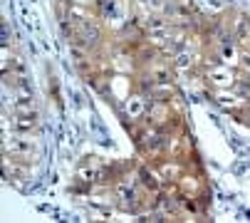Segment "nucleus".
<instances>
[{"instance_id":"nucleus-1","label":"nucleus","mask_w":250,"mask_h":223,"mask_svg":"<svg viewBox=\"0 0 250 223\" xmlns=\"http://www.w3.org/2000/svg\"><path fill=\"white\" fill-rule=\"evenodd\" d=\"M3 149H5V154L13 156L15 161H25V164H32V161H38V149L32 146L30 139H5L3 141Z\"/></svg>"},{"instance_id":"nucleus-2","label":"nucleus","mask_w":250,"mask_h":223,"mask_svg":"<svg viewBox=\"0 0 250 223\" xmlns=\"http://www.w3.org/2000/svg\"><path fill=\"white\" fill-rule=\"evenodd\" d=\"M208 82L216 87V89L233 87V85H235V72H233L228 65H216V67L208 72Z\"/></svg>"},{"instance_id":"nucleus-3","label":"nucleus","mask_w":250,"mask_h":223,"mask_svg":"<svg viewBox=\"0 0 250 223\" xmlns=\"http://www.w3.org/2000/svg\"><path fill=\"white\" fill-rule=\"evenodd\" d=\"M126 109H129V114H131V117H139L141 112L146 109V104H144V99H141V97H131V102L126 104Z\"/></svg>"}]
</instances>
